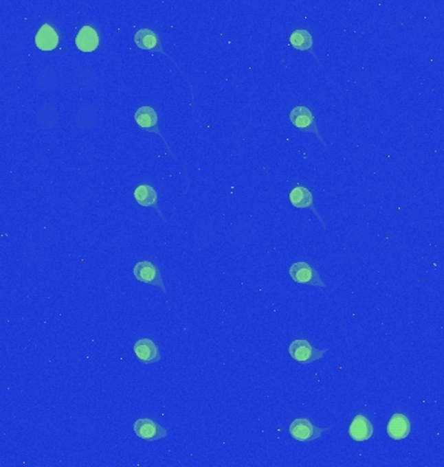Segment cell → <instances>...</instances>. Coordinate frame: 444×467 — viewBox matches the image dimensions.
<instances>
[{
  "label": "cell",
  "mask_w": 444,
  "mask_h": 467,
  "mask_svg": "<svg viewBox=\"0 0 444 467\" xmlns=\"http://www.w3.org/2000/svg\"><path fill=\"white\" fill-rule=\"evenodd\" d=\"M134 353L137 358L143 363H155L162 360V352L155 341L150 338L140 339L134 344Z\"/></svg>",
  "instance_id": "13"
},
{
  "label": "cell",
  "mask_w": 444,
  "mask_h": 467,
  "mask_svg": "<svg viewBox=\"0 0 444 467\" xmlns=\"http://www.w3.org/2000/svg\"><path fill=\"white\" fill-rule=\"evenodd\" d=\"M157 198H159L157 191L153 187L150 186V185H140V186L134 190V198H135V201L140 204V207L153 208V209L157 212L160 218L166 223V218L164 217L162 210L159 208Z\"/></svg>",
  "instance_id": "14"
},
{
  "label": "cell",
  "mask_w": 444,
  "mask_h": 467,
  "mask_svg": "<svg viewBox=\"0 0 444 467\" xmlns=\"http://www.w3.org/2000/svg\"><path fill=\"white\" fill-rule=\"evenodd\" d=\"M133 274L135 280H140L142 283L155 286L160 288L162 291L166 292V287L164 283L163 277L160 270L156 268L150 261H140L134 265Z\"/></svg>",
  "instance_id": "7"
},
{
  "label": "cell",
  "mask_w": 444,
  "mask_h": 467,
  "mask_svg": "<svg viewBox=\"0 0 444 467\" xmlns=\"http://www.w3.org/2000/svg\"><path fill=\"white\" fill-rule=\"evenodd\" d=\"M289 198H290L292 207H295L298 209L312 210V213H315V217L318 218V221L322 225V227L327 230L326 223L322 220V217L320 216V213L315 208L313 195H312V192L307 187L302 186V185L293 187L291 192H290V195H289Z\"/></svg>",
  "instance_id": "9"
},
{
  "label": "cell",
  "mask_w": 444,
  "mask_h": 467,
  "mask_svg": "<svg viewBox=\"0 0 444 467\" xmlns=\"http://www.w3.org/2000/svg\"><path fill=\"white\" fill-rule=\"evenodd\" d=\"M291 280L298 284L312 286L318 288H326L327 286L321 280L318 270L312 268L308 262H293L289 270Z\"/></svg>",
  "instance_id": "6"
},
{
  "label": "cell",
  "mask_w": 444,
  "mask_h": 467,
  "mask_svg": "<svg viewBox=\"0 0 444 467\" xmlns=\"http://www.w3.org/2000/svg\"><path fill=\"white\" fill-rule=\"evenodd\" d=\"M289 431L295 442L309 443L318 440L324 432L329 431V427L315 426L308 418H296L292 420Z\"/></svg>",
  "instance_id": "4"
},
{
  "label": "cell",
  "mask_w": 444,
  "mask_h": 467,
  "mask_svg": "<svg viewBox=\"0 0 444 467\" xmlns=\"http://www.w3.org/2000/svg\"><path fill=\"white\" fill-rule=\"evenodd\" d=\"M290 122L292 124L293 128H298L299 131L303 133H308V134H313L317 137V139L321 141V144L327 148L326 141L321 137L320 130L317 126L315 116L312 113V111L305 106V105H299V106H293L290 112Z\"/></svg>",
  "instance_id": "2"
},
{
  "label": "cell",
  "mask_w": 444,
  "mask_h": 467,
  "mask_svg": "<svg viewBox=\"0 0 444 467\" xmlns=\"http://www.w3.org/2000/svg\"><path fill=\"white\" fill-rule=\"evenodd\" d=\"M289 42H290V46L298 51H302V52H309L313 58H315L317 64L321 67V61L320 58H317V55L313 51V45H315V41H313V36L312 34L307 30V29H296L293 30L291 34H290V38H289Z\"/></svg>",
  "instance_id": "15"
},
{
  "label": "cell",
  "mask_w": 444,
  "mask_h": 467,
  "mask_svg": "<svg viewBox=\"0 0 444 467\" xmlns=\"http://www.w3.org/2000/svg\"><path fill=\"white\" fill-rule=\"evenodd\" d=\"M134 119L137 122V125L140 126L142 130L147 131V133H152V134H156L159 135L166 147V151L168 153L172 156V159L178 161V159L175 157V153L170 150V147L168 146V141L165 139L160 128H159V117H157V113L155 111L153 106H150V105H144V106H140L134 115ZM179 163V161H178Z\"/></svg>",
  "instance_id": "3"
},
{
  "label": "cell",
  "mask_w": 444,
  "mask_h": 467,
  "mask_svg": "<svg viewBox=\"0 0 444 467\" xmlns=\"http://www.w3.org/2000/svg\"><path fill=\"white\" fill-rule=\"evenodd\" d=\"M100 45V39L98 32L93 29V26L85 25L80 29V32L76 35V47L81 52H93Z\"/></svg>",
  "instance_id": "16"
},
{
  "label": "cell",
  "mask_w": 444,
  "mask_h": 467,
  "mask_svg": "<svg viewBox=\"0 0 444 467\" xmlns=\"http://www.w3.org/2000/svg\"><path fill=\"white\" fill-rule=\"evenodd\" d=\"M374 427L369 418L362 414H357L351 422L348 435L353 442L364 443L373 437Z\"/></svg>",
  "instance_id": "10"
},
{
  "label": "cell",
  "mask_w": 444,
  "mask_h": 467,
  "mask_svg": "<svg viewBox=\"0 0 444 467\" xmlns=\"http://www.w3.org/2000/svg\"><path fill=\"white\" fill-rule=\"evenodd\" d=\"M34 43L38 49L45 52L56 49L60 43L58 30L54 29L49 23H43L35 34Z\"/></svg>",
  "instance_id": "11"
},
{
  "label": "cell",
  "mask_w": 444,
  "mask_h": 467,
  "mask_svg": "<svg viewBox=\"0 0 444 467\" xmlns=\"http://www.w3.org/2000/svg\"><path fill=\"white\" fill-rule=\"evenodd\" d=\"M329 350H318L315 348L308 340L305 339H296L293 340L290 347L289 353L295 361L303 365H308L312 362L320 361L324 358Z\"/></svg>",
  "instance_id": "5"
},
{
  "label": "cell",
  "mask_w": 444,
  "mask_h": 467,
  "mask_svg": "<svg viewBox=\"0 0 444 467\" xmlns=\"http://www.w3.org/2000/svg\"><path fill=\"white\" fill-rule=\"evenodd\" d=\"M134 43H135V46L138 47L140 49H144V51H151V52H159V54H162V55H164L165 58H169V60H170V61L175 64V68H177V70L179 71V74L182 76V78H184V80H185V81L188 83V86H190V90H191V103H192V105H194L195 100H194V90H192V83H191V81L187 78L185 71L179 68V65L175 62V60H173V58H172L169 54H166V52L164 51L163 42H162L160 36L156 34V33H155L153 30H151V29H148V27H143V29H140V30L135 33V35H134Z\"/></svg>",
  "instance_id": "1"
},
{
  "label": "cell",
  "mask_w": 444,
  "mask_h": 467,
  "mask_svg": "<svg viewBox=\"0 0 444 467\" xmlns=\"http://www.w3.org/2000/svg\"><path fill=\"white\" fill-rule=\"evenodd\" d=\"M135 435L146 442H157L168 436V429L150 418H140L134 423Z\"/></svg>",
  "instance_id": "8"
},
{
  "label": "cell",
  "mask_w": 444,
  "mask_h": 467,
  "mask_svg": "<svg viewBox=\"0 0 444 467\" xmlns=\"http://www.w3.org/2000/svg\"><path fill=\"white\" fill-rule=\"evenodd\" d=\"M410 431H412L410 420L403 413H395L387 423V435L395 442L407 439Z\"/></svg>",
  "instance_id": "12"
}]
</instances>
